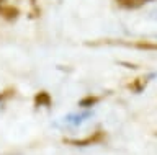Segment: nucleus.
Here are the masks:
<instances>
[{"label":"nucleus","mask_w":157,"mask_h":155,"mask_svg":"<svg viewBox=\"0 0 157 155\" xmlns=\"http://www.w3.org/2000/svg\"><path fill=\"white\" fill-rule=\"evenodd\" d=\"M88 46L98 44H113V46H124V47H136L142 51H157V42L152 41H103V42H87Z\"/></svg>","instance_id":"obj_1"},{"label":"nucleus","mask_w":157,"mask_h":155,"mask_svg":"<svg viewBox=\"0 0 157 155\" xmlns=\"http://www.w3.org/2000/svg\"><path fill=\"white\" fill-rule=\"evenodd\" d=\"M103 139H105V132L103 131H95V132L88 134L83 139H62V142L69 144V145H75V147H87V145H93V144L101 142Z\"/></svg>","instance_id":"obj_2"},{"label":"nucleus","mask_w":157,"mask_h":155,"mask_svg":"<svg viewBox=\"0 0 157 155\" xmlns=\"http://www.w3.org/2000/svg\"><path fill=\"white\" fill-rule=\"evenodd\" d=\"M18 15H20V10L17 7H13V5H7V7L0 5V17H3L5 20L13 21V20L18 18Z\"/></svg>","instance_id":"obj_3"},{"label":"nucleus","mask_w":157,"mask_h":155,"mask_svg":"<svg viewBox=\"0 0 157 155\" xmlns=\"http://www.w3.org/2000/svg\"><path fill=\"white\" fill-rule=\"evenodd\" d=\"M120 7L123 8H128V10H136V8H139L144 5L146 0H115Z\"/></svg>","instance_id":"obj_4"},{"label":"nucleus","mask_w":157,"mask_h":155,"mask_svg":"<svg viewBox=\"0 0 157 155\" xmlns=\"http://www.w3.org/2000/svg\"><path fill=\"white\" fill-rule=\"evenodd\" d=\"M51 103H52V100L48 91H39L34 96V105L36 106H51Z\"/></svg>","instance_id":"obj_5"},{"label":"nucleus","mask_w":157,"mask_h":155,"mask_svg":"<svg viewBox=\"0 0 157 155\" xmlns=\"http://www.w3.org/2000/svg\"><path fill=\"white\" fill-rule=\"evenodd\" d=\"M146 85H147V79L146 77H139V79H134V82H131V83L128 85V88L136 91V93H139V91H142L146 88Z\"/></svg>","instance_id":"obj_6"},{"label":"nucleus","mask_w":157,"mask_h":155,"mask_svg":"<svg viewBox=\"0 0 157 155\" xmlns=\"http://www.w3.org/2000/svg\"><path fill=\"white\" fill-rule=\"evenodd\" d=\"M98 101H100V96H93V95H87L78 101V106L82 108H90V106H95Z\"/></svg>","instance_id":"obj_7"},{"label":"nucleus","mask_w":157,"mask_h":155,"mask_svg":"<svg viewBox=\"0 0 157 155\" xmlns=\"http://www.w3.org/2000/svg\"><path fill=\"white\" fill-rule=\"evenodd\" d=\"M15 93V90L13 88H8V90H5V91H2L0 93V101H3V100H7V98H10Z\"/></svg>","instance_id":"obj_8"},{"label":"nucleus","mask_w":157,"mask_h":155,"mask_svg":"<svg viewBox=\"0 0 157 155\" xmlns=\"http://www.w3.org/2000/svg\"><path fill=\"white\" fill-rule=\"evenodd\" d=\"M3 2H5V0H0V5H3Z\"/></svg>","instance_id":"obj_9"}]
</instances>
